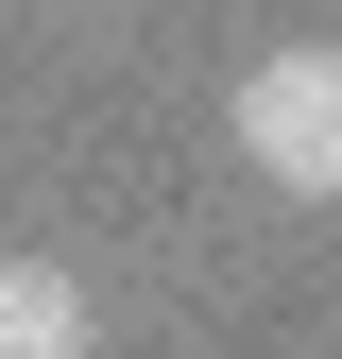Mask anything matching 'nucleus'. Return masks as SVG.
Segmentation results:
<instances>
[{"label": "nucleus", "mask_w": 342, "mask_h": 359, "mask_svg": "<svg viewBox=\"0 0 342 359\" xmlns=\"http://www.w3.org/2000/svg\"><path fill=\"white\" fill-rule=\"evenodd\" d=\"M0 359H86V274L69 257H0Z\"/></svg>", "instance_id": "2"}, {"label": "nucleus", "mask_w": 342, "mask_h": 359, "mask_svg": "<svg viewBox=\"0 0 342 359\" xmlns=\"http://www.w3.org/2000/svg\"><path fill=\"white\" fill-rule=\"evenodd\" d=\"M223 137H240V171H256V189L342 205V34L256 52V69H240V103H223Z\"/></svg>", "instance_id": "1"}]
</instances>
